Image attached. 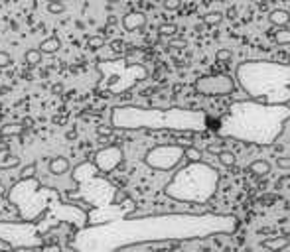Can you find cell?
Segmentation results:
<instances>
[{
	"label": "cell",
	"mask_w": 290,
	"mask_h": 252,
	"mask_svg": "<svg viewBox=\"0 0 290 252\" xmlns=\"http://www.w3.org/2000/svg\"><path fill=\"white\" fill-rule=\"evenodd\" d=\"M235 228L237 219L223 213H158L124 217L81 228L73 238V248L75 252H118L140 244L182 242L229 234Z\"/></svg>",
	"instance_id": "obj_1"
},
{
	"label": "cell",
	"mask_w": 290,
	"mask_h": 252,
	"mask_svg": "<svg viewBox=\"0 0 290 252\" xmlns=\"http://www.w3.org/2000/svg\"><path fill=\"white\" fill-rule=\"evenodd\" d=\"M290 120V106L261 104L255 101H237L217 122L215 132L247 144L270 146L284 132Z\"/></svg>",
	"instance_id": "obj_2"
},
{
	"label": "cell",
	"mask_w": 290,
	"mask_h": 252,
	"mask_svg": "<svg viewBox=\"0 0 290 252\" xmlns=\"http://www.w3.org/2000/svg\"><path fill=\"white\" fill-rule=\"evenodd\" d=\"M113 130H172V132H202L207 126L203 110L182 106L144 108L136 104H120L111 110Z\"/></svg>",
	"instance_id": "obj_3"
},
{
	"label": "cell",
	"mask_w": 290,
	"mask_h": 252,
	"mask_svg": "<svg viewBox=\"0 0 290 252\" xmlns=\"http://www.w3.org/2000/svg\"><path fill=\"white\" fill-rule=\"evenodd\" d=\"M235 83L251 101L272 106L290 104V63L276 61H243L237 67Z\"/></svg>",
	"instance_id": "obj_4"
},
{
	"label": "cell",
	"mask_w": 290,
	"mask_h": 252,
	"mask_svg": "<svg viewBox=\"0 0 290 252\" xmlns=\"http://www.w3.org/2000/svg\"><path fill=\"white\" fill-rule=\"evenodd\" d=\"M219 187V172L205 164H186L180 168L174 177L166 183L164 193L180 203H200L205 205L213 199Z\"/></svg>",
	"instance_id": "obj_5"
},
{
	"label": "cell",
	"mask_w": 290,
	"mask_h": 252,
	"mask_svg": "<svg viewBox=\"0 0 290 252\" xmlns=\"http://www.w3.org/2000/svg\"><path fill=\"white\" fill-rule=\"evenodd\" d=\"M59 191L54 187H42V183L32 177V179H20L8 189V201L18 209L20 221L34 223L40 219L50 217L52 205H46L48 199H54Z\"/></svg>",
	"instance_id": "obj_6"
},
{
	"label": "cell",
	"mask_w": 290,
	"mask_h": 252,
	"mask_svg": "<svg viewBox=\"0 0 290 252\" xmlns=\"http://www.w3.org/2000/svg\"><path fill=\"white\" fill-rule=\"evenodd\" d=\"M0 240L14 248H42L46 244L38 223L26 221H0Z\"/></svg>",
	"instance_id": "obj_7"
},
{
	"label": "cell",
	"mask_w": 290,
	"mask_h": 252,
	"mask_svg": "<svg viewBox=\"0 0 290 252\" xmlns=\"http://www.w3.org/2000/svg\"><path fill=\"white\" fill-rule=\"evenodd\" d=\"M184 162V146L180 144H160L144 154V164L158 172H172Z\"/></svg>",
	"instance_id": "obj_8"
},
{
	"label": "cell",
	"mask_w": 290,
	"mask_h": 252,
	"mask_svg": "<svg viewBox=\"0 0 290 252\" xmlns=\"http://www.w3.org/2000/svg\"><path fill=\"white\" fill-rule=\"evenodd\" d=\"M237 89V83L231 75L219 73V75H205L196 79L194 91L203 95V97H227L233 95Z\"/></svg>",
	"instance_id": "obj_9"
},
{
	"label": "cell",
	"mask_w": 290,
	"mask_h": 252,
	"mask_svg": "<svg viewBox=\"0 0 290 252\" xmlns=\"http://www.w3.org/2000/svg\"><path fill=\"white\" fill-rule=\"evenodd\" d=\"M124 160V154H122V148L120 146H107V148H101L95 156H93V166L97 172L101 174H111L115 172Z\"/></svg>",
	"instance_id": "obj_10"
},
{
	"label": "cell",
	"mask_w": 290,
	"mask_h": 252,
	"mask_svg": "<svg viewBox=\"0 0 290 252\" xmlns=\"http://www.w3.org/2000/svg\"><path fill=\"white\" fill-rule=\"evenodd\" d=\"M144 26H146V14L140 12V10H132V12L122 16V28L126 32H136Z\"/></svg>",
	"instance_id": "obj_11"
},
{
	"label": "cell",
	"mask_w": 290,
	"mask_h": 252,
	"mask_svg": "<svg viewBox=\"0 0 290 252\" xmlns=\"http://www.w3.org/2000/svg\"><path fill=\"white\" fill-rule=\"evenodd\" d=\"M261 246L270 252H282L284 248L290 246V236H270V238H264Z\"/></svg>",
	"instance_id": "obj_12"
},
{
	"label": "cell",
	"mask_w": 290,
	"mask_h": 252,
	"mask_svg": "<svg viewBox=\"0 0 290 252\" xmlns=\"http://www.w3.org/2000/svg\"><path fill=\"white\" fill-rule=\"evenodd\" d=\"M48 170H50L52 176H63V174H67V172L71 170V166H69V160H67V158H63V156H56V158L50 160Z\"/></svg>",
	"instance_id": "obj_13"
},
{
	"label": "cell",
	"mask_w": 290,
	"mask_h": 252,
	"mask_svg": "<svg viewBox=\"0 0 290 252\" xmlns=\"http://www.w3.org/2000/svg\"><path fill=\"white\" fill-rule=\"evenodd\" d=\"M268 22H270L272 26H276L278 30H280V28H290V14H288V10H284V8H276V10H272V12L268 14Z\"/></svg>",
	"instance_id": "obj_14"
},
{
	"label": "cell",
	"mask_w": 290,
	"mask_h": 252,
	"mask_svg": "<svg viewBox=\"0 0 290 252\" xmlns=\"http://www.w3.org/2000/svg\"><path fill=\"white\" fill-rule=\"evenodd\" d=\"M59 48H61L59 38H58V36H50V38H46V40L38 46V51H40L42 55H54V53L59 51Z\"/></svg>",
	"instance_id": "obj_15"
},
{
	"label": "cell",
	"mask_w": 290,
	"mask_h": 252,
	"mask_svg": "<svg viewBox=\"0 0 290 252\" xmlns=\"http://www.w3.org/2000/svg\"><path fill=\"white\" fill-rule=\"evenodd\" d=\"M249 172L259 176V177H264V176L270 174V164L266 160H255V162L249 164Z\"/></svg>",
	"instance_id": "obj_16"
},
{
	"label": "cell",
	"mask_w": 290,
	"mask_h": 252,
	"mask_svg": "<svg viewBox=\"0 0 290 252\" xmlns=\"http://www.w3.org/2000/svg\"><path fill=\"white\" fill-rule=\"evenodd\" d=\"M18 166V158L12 156L8 150L0 152V170H8V168H16Z\"/></svg>",
	"instance_id": "obj_17"
},
{
	"label": "cell",
	"mask_w": 290,
	"mask_h": 252,
	"mask_svg": "<svg viewBox=\"0 0 290 252\" xmlns=\"http://www.w3.org/2000/svg\"><path fill=\"white\" fill-rule=\"evenodd\" d=\"M202 150L200 148H196V146H188V148H184V160H188L190 164H198V162H203L202 160Z\"/></svg>",
	"instance_id": "obj_18"
},
{
	"label": "cell",
	"mask_w": 290,
	"mask_h": 252,
	"mask_svg": "<svg viewBox=\"0 0 290 252\" xmlns=\"http://www.w3.org/2000/svg\"><path fill=\"white\" fill-rule=\"evenodd\" d=\"M217 160H219V164L225 166V168H233L235 162H237V158H235V154H233L231 150H221V152L217 154Z\"/></svg>",
	"instance_id": "obj_19"
},
{
	"label": "cell",
	"mask_w": 290,
	"mask_h": 252,
	"mask_svg": "<svg viewBox=\"0 0 290 252\" xmlns=\"http://www.w3.org/2000/svg\"><path fill=\"white\" fill-rule=\"evenodd\" d=\"M20 132H22V124L20 122H10V124L0 126V134L2 136H16Z\"/></svg>",
	"instance_id": "obj_20"
},
{
	"label": "cell",
	"mask_w": 290,
	"mask_h": 252,
	"mask_svg": "<svg viewBox=\"0 0 290 252\" xmlns=\"http://www.w3.org/2000/svg\"><path fill=\"white\" fill-rule=\"evenodd\" d=\"M158 34H160L162 38H174V36L178 34V26H176V24H170V22L160 24V26H158Z\"/></svg>",
	"instance_id": "obj_21"
},
{
	"label": "cell",
	"mask_w": 290,
	"mask_h": 252,
	"mask_svg": "<svg viewBox=\"0 0 290 252\" xmlns=\"http://www.w3.org/2000/svg\"><path fill=\"white\" fill-rule=\"evenodd\" d=\"M42 53L38 51V48H32V50H28L26 53H24V59H26V63H30V65H40L42 63Z\"/></svg>",
	"instance_id": "obj_22"
},
{
	"label": "cell",
	"mask_w": 290,
	"mask_h": 252,
	"mask_svg": "<svg viewBox=\"0 0 290 252\" xmlns=\"http://www.w3.org/2000/svg\"><path fill=\"white\" fill-rule=\"evenodd\" d=\"M103 46H105V36L103 34H91V36H87V48L99 50Z\"/></svg>",
	"instance_id": "obj_23"
},
{
	"label": "cell",
	"mask_w": 290,
	"mask_h": 252,
	"mask_svg": "<svg viewBox=\"0 0 290 252\" xmlns=\"http://www.w3.org/2000/svg\"><path fill=\"white\" fill-rule=\"evenodd\" d=\"M274 40L278 46H290V28H280L274 34Z\"/></svg>",
	"instance_id": "obj_24"
},
{
	"label": "cell",
	"mask_w": 290,
	"mask_h": 252,
	"mask_svg": "<svg viewBox=\"0 0 290 252\" xmlns=\"http://www.w3.org/2000/svg\"><path fill=\"white\" fill-rule=\"evenodd\" d=\"M113 201H111V205H115V207H120L122 203H126L128 201V193L124 191V189H115V193H113V197H111Z\"/></svg>",
	"instance_id": "obj_25"
},
{
	"label": "cell",
	"mask_w": 290,
	"mask_h": 252,
	"mask_svg": "<svg viewBox=\"0 0 290 252\" xmlns=\"http://www.w3.org/2000/svg\"><path fill=\"white\" fill-rule=\"evenodd\" d=\"M221 20H223V14H221V12H209V14H205V18H203V22H205L207 26H217V24H221Z\"/></svg>",
	"instance_id": "obj_26"
},
{
	"label": "cell",
	"mask_w": 290,
	"mask_h": 252,
	"mask_svg": "<svg viewBox=\"0 0 290 252\" xmlns=\"http://www.w3.org/2000/svg\"><path fill=\"white\" fill-rule=\"evenodd\" d=\"M36 164H28V166H24L22 170H20V179H32V177H36Z\"/></svg>",
	"instance_id": "obj_27"
},
{
	"label": "cell",
	"mask_w": 290,
	"mask_h": 252,
	"mask_svg": "<svg viewBox=\"0 0 290 252\" xmlns=\"http://www.w3.org/2000/svg\"><path fill=\"white\" fill-rule=\"evenodd\" d=\"M48 12H52V14H63V12H65V4H63V2H58V0H54V2L48 4Z\"/></svg>",
	"instance_id": "obj_28"
},
{
	"label": "cell",
	"mask_w": 290,
	"mask_h": 252,
	"mask_svg": "<svg viewBox=\"0 0 290 252\" xmlns=\"http://www.w3.org/2000/svg\"><path fill=\"white\" fill-rule=\"evenodd\" d=\"M113 132H115V130H113L111 124H99V126H97V134H99L101 138H109Z\"/></svg>",
	"instance_id": "obj_29"
},
{
	"label": "cell",
	"mask_w": 290,
	"mask_h": 252,
	"mask_svg": "<svg viewBox=\"0 0 290 252\" xmlns=\"http://www.w3.org/2000/svg\"><path fill=\"white\" fill-rule=\"evenodd\" d=\"M231 57H233V53H231V50H227V48H221V50H217V53H215V59H217V61H231Z\"/></svg>",
	"instance_id": "obj_30"
},
{
	"label": "cell",
	"mask_w": 290,
	"mask_h": 252,
	"mask_svg": "<svg viewBox=\"0 0 290 252\" xmlns=\"http://www.w3.org/2000/svg\"><path fill=\"white\" fill-rule=\"evenodd\" d=\"M10 65H12V57H10V53L0 51V69H6V67H10Z\"/></svg>",
	"instance_id": "obj_31"
},
{
	"label": "cell",
	"mask_w": 290,
	"mask_h": 252,
	"mask_svg": "<svg viewBox=\"0 0 290 252\" xmlns=\"http://www.w3.org/2000/svg\"><path fill=\"white\" fill-rule=\"evenodd\" d=\"M221 150H225V148H223V142H221V140H217V142H211V144H207V152H209V154H219Z\"/></svg>",
	"instance_id": "obj_32"
},
{
	"label": "cell",
	"mask_w": 290,
	"mask_h": 252,
	"mask_svg": "<svg viewBox=\"0 0 290 252\" xmlns=\"http://www.w3.org/2000/svg\"><path fill=\"white\" fill-rule=\"evenodd\" d=\"M276 168H280V170H290V158H288V156L276 158Z\"/></svg>",
	"instance_id": "obj_33"
},
{
	"label": "cell",
	"mask_w": 290,
	"mask_h": 252,
	"mask_svg": "<svg viewBox=\"0 0 290 252\" xmlns=\"http://www.w3.org/2000/svg\"><path fill=\"white\" fill-rule=\"evenodd\" d=\"M40 250H42V252H61V246H59L58 242H48V244H44Z\"/></svg>",
	"instance_id": "obj_34"
},
{
	"label": "cell",
	"mask_w": 290,
	"mask_h": 252,
	"mask_svg": "<svg viewBox=\"0 0 290 252\" xmlns=\"http://www.w3.org/2000/svg\"><path fill=\"white\" fill-rule=\"evenodd\" d=\"M164 8H166V10H178V8H180V0H166V2H164Z\"/></svg>",
	"instance_id": "obj_35"
},
{
	"label": "cell",
	"mask_w": 290,
	"mask_h": 252,
	"mask_svg": "<svg viewBox=\"0 0 290 252\" xmlns=\"http://www.w3.org/2000/svg\"><path fill=\"white\" fill-rule=\"evenodd\" d=\"M52 93H54V95H61V93H63V85H61V83H56V85L52 87Z\"/></svg>",
	"instance_id": "obj_36"
},
{
	"label": "cell",
	"mask_w": 290,
	"mask_h": 252,
	"mask_svg": "<svg viewBox=\"0 0 290 252\" xmlns=\"http://www.w3.org/2000/svg\"><path fill=\"white\" fill-rule=\"evenodd\" d=\"M2 195H6V187H4L2 183H0V197H2Z\"/></svg>",
	"instance_id": "obj_37"
},
{
	"label": "cell",
	"mask_w": 290,
	"mask_h": 252,
	"mask_svg": "<svg viewBox=\"0 0 290 252\" xmlns=\"http://www.w3.org/2000/svg\"><path fill=\"white\" fill-rule=\"evenodd\" d=\"M288 14H290V6H288Z\"/></svg>",
	"instance_id": "obj_38"
}]
</instances>
